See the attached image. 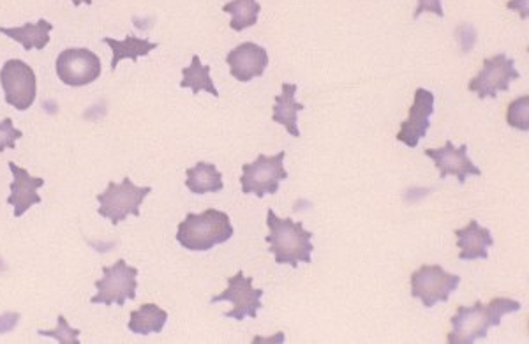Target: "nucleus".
Returning a JSON list of instances; mask_svg holds the SVG:
<instances>
[{"mask_svg": "<svg viewBox=\"0 0 529 344\" xmlns=\"http://www.w3.org/2000/svg\"><path fill=\"white\" fill-rule=\"evenodd\" d=\"M521 311V304L512 299H492L489 306L477 302L475 306L459 307L452 318L450 344H473L484 341L491 327H500L503 316Z\"/></svg>", "mask_w": 529, "mask_h": 344, "instance_id": "1", "label": "nucleus"}, {"mask_svg": "<svg viewBox=\"0 0 529 344\" xmlns=\"http://www.w3.org/2000/svg\"><path fill=\"white\" fill-rule=\"evenodd\" d=\"M267 226L270 235L265 242L270 246V255L276 256L277 265H291L297 269L299 263L313 262L314 233L307 232L302 223H295L291 217H277L274 210H267Z\"/></svg>", "mask_w": 529, "mask_h": 344, "instance_id": "2", "label": "nucleus"}, {"mask_svg": "<svg viewBox=\"0 0 529 344\" xmlns=\"http://www.w3.org/2000/svg\"><path fill=\"white\" fill-rule=\"evenodd\" d=\"M233 237V226L226 212L209 209L202 214L189 212L179 225L177 240L180 246L194 253H207L212 247L224 244Z\"/></svg>", "mask_w": 529, "mask_h": 344, "instance_id": "3", "label": "nucleus"}, {"mask_svg": "<svg viewBox=\"0 0 529 344\" xmlns=\"http://www.w3.org/2000/svg\"><path fill=\"white\" fill-rule=\"evenodd\" d=\"M152 193V187H138L133 180L126 177L120 184L108 182V187L101 195H97L99 202V216L112 221L113 226H119L126 221L127 216L140 217V207L143 200Z\"/></svg>", "mask_w": 529, "mask_h": 344, "instance_id": "4", "label": "nucleus"}, {"mask_svg": "<svg viewBox=\"0 0 529 344\" xmlns=\"http://www.w3.org/2000/svg\"><path fill=\"white\" fill-rule=\"evenodd\" d=\"M286 152H279L276 156L260 154L254 163L242 166V193L256 198H265V195H276L279 184L288 179V172L284 170Z\"/></svg>", "mask_w": 529, "mask_h": 344, "instance_id": "5", "label": "nucleus"}, {"mask_svg": "<svg viewBox=\"0 0 529 344\" xmlns=\"http://www.w3.org/2000/svg\"><path fill=\"white\" fill-rule=\"evenodd\" d=\"M0 85L4 90V99L18 112H27L36 101L38 80L34 69L27 62L11 59L0 69Z\"/></svg>", "mask_w": 529, "mask_h": 344, "instance_id": "6", "label": "nucleus"}, {"mask_svg": "<svg viewBox=\"0 0 529 344\" xmlns=\"http://www.w3.org/2000/svg\"><path fill=\"white\" fill-rule=\"evenodd\" d=\"M459 283L461 277L448 274L440 265H422L411 274V297L422 300L424 307L431 309L438 302H448Z\"/></svg>", "mask_w": 529, "mask_h": 344, "instance_id": "7", "label": "nucleus"}, {"mask_svg": "<svg viewBox=\"0 0 529 344\" xmlns=\"http://www.w3.org/2000/svg\"><path fill=\"white\" fill-rule=\"evenodd\" d=\"M138 269L127 265L124 260L112 265L103 267V279L96 281V297H92V304H105V306L124 307L126 300L136 299L138 290Z\"/></svg>", "mask_w": 529, "mask_h": 344, "instance_id": "8", "label": "nucleus"}, {"mask_svg": "<svg viewBox=\"0 0 529 344\" xmlns=\"http://www.w3.org/2000/svg\"><path fill=\"white\" fill-rule=\"evenodd\" d=\"M263 295H265L263 290L254 288L253 277H246L244 272L239 270L235 276L228 279V288L221 295L212 297L210 304L231 302L233 309L224 313V316L242 322L246 316H251V318L258 316V311L263 309V304H261Z\"/></svg>", "mask_w": 529, "mask_h": 344, "instance_id": "9", "label": "nucleus"}, {"mask_svg": "<svg viewBox=\"0 0 529 344\" xmlns=\"http://www.w3.org/2000/svg\"><path fill=\"white\" fill-rule=\"evenodd\" d=\"M521 75L515 69V60L508 59L505 53L484 60L482 71L471 80L468 89L478 94V98L496 99L498 92H507L510 83L519 80Z\"/></svg>", "mask_w": 529, "mask_h": 344, "instance_id": "10", "label": "nucleus"}, {"mask_svg": "<svg viewBox=\"0 0 529 344\" xmlns=\"http://www.w3.org/2000/svg\"><path fill=\"white\" fill-rule=\"evenodd\" d=\"M55 71L68 87H85L101 76V60L87 48H69L57 57Z\"/></svg>", "mask_w": 529, "mask_h": 344, "instance_id": "11", "label": "nucleus"}, {"mask_svg": "<svg viewBox=\"0 0 529 344\" xmlns=\"http://www.w3.org/2000/svg\"><path fill=\"white\" fill-rule=\"evenodd\" d=\"M434 98L431 90L417 89L415 103L410 108L408 120L401 124V131L397 133V142L404 143L406 147L415 149L427 131L431 128V115L434 113Z\"/></svg>", "mask_w": 529, "mask_h": 344, "instance_id": "12", "label": "nucleus"}, {"mask_svg": "<svg viewBox=\"0 0 529 344\" xmlns=\"http://www.w3.org/2000/svg\"><path fill=\"white\" fill-rule=\"evenodd\" d=\"M425 156L433 159L436 168L440 170V179H447L454 175L459 180V184H464L471 175H482V170L473 165L470 156H468V145L464 143L461 147H454V143L447 142L441 149H427Z\"/></svg>", "mask_w": 529, "mask_h": 344, "instance_id": "13", "label": "nucleus"}, {"mask_svg": "<svg viewBox=\"0 0 529 344\" xmlns=\"http://www.w3.org/2000/svg\"><path fill=\"white\" fill-rule=\"evenodd\" d=\"M226 64L230 66V73L240 83H249L254 78L265 75V69L269 66V53L260 45L254 43H242L233 48Z\"/></svg>", "mask_w": 529, "mask_h": 344, "instance_id": "14", "label": "nucleus"}, {"mask_svg": "<svg viewBox=\"0 0 529 344\" xmlns=\"http://www.w3.org/2000/svg\"><path fill=\"white\" fill-rule=\"evenodd\" d=\"M9 170L13 173V184L8 203L15 207V217H22L30 207L43 202V198L38 195V189L45 186V179L32 177L27 170L15 163H9Z\"/></svg>", "mask_w": 529, "mask_h": 344, "instance_id": "15", "label": "nucleus"}, {"mask_svg": "<svg viewBox=\"0 0 529 344\" xmlns=\"http://www.w3.org/2000/svg\"><path fill=\"white\" fill-rule=\"evenodd\" d=\"M457 246L461 249V260L473 262V260H487L489 258V247L494 246V239L489 228L480 226L478 221H470V225L462 230H455Z\"/></svg>", "mask_w": 529, "mask_h": 344, "instance_id": "16", "label": "nucleus"}, {"mask_svg": "<svg viewBox=\"0 0 529 344\" xmlns=\"http://www.w3.org/2000/svg\"><path fill=\"white\" fill-rule=\"evenodd\" d=\"M281 89H283V92H281V96H277L274 108H272V112H274L272 120L286 128V131L293 138H299L300 131L297 117H299V112L306 110V106L300 105L295 99V94H297V89H299L295 83H283Z\"/></svg>", "mask_w": 529, "mask_h": 344, "instance_id": "17", "label": "nucleus"}, {"mask_svg": "<svg viewBox=\"0 0 529 344\" xmlns=\"http://www.w3.org/2000/svg\"><path fill=\"white\" fill-rule=\"evenodd\" d=\"M53 30L52 23L41 18L38 23H25L22 27H0V34L15 39L16 43L23 46V50H43L50 43V32Z\"/></svg>", "mask_w": 529, "mask_h": 344, "instance_id": "18", "label": "nucleus"}, {"mask_svg": "<svg viewBox=\"0 0 529 344\" xmlns=\"http://www.w3.org/2000/svg\"><path fill=\"white\" fill-rule=\"evenodd\" d=\"M186 186L193 195L203 196L207 193H219L223 191V173L217 170L216 165L212 163H203L186 170Z\"/></svg>", "mask_w": 529, "mask_h": 344, "instance_id": "19", "label": "nucleus"}, {"mask_svg": "<svg viewBox=\"0 0 529 344\" xmlns=\"http://www.w3.org/2000/svg\"><path fill=\"white\" fill-rule=\"evenodd\" d=\"M168 322V313L156 304H143L140 309L131 311L129 330L136 336H150L161 334Z\"/></svg>", "mask_w": 529, "mask_h": 344, "instance_id": "20", "label": "nucleus"}, {"mask_svg": "<svg viewBox=\"0 0 529 344\" xmlns=\"http://www.w3.org/2000/svg\"><path fill=\"white\" fill-rule=\"evenodd\" d=\"M103 43H106L113 50L112 71L117 69L120 60L131 59L136 62L140 57L149 55L152 50H156L157 46H159V43H150L149 39H140L136 38V36H127L124 41L105 38Z\"/></svg>", "mask_w": 529, "mask_h": 344, "instance_id": "21", "label": "nucleus"}, {"mask_svg": "<svg viewBox=\"0 0 529 344\" xmlns=\"http://www.w3.org/2000/svg\"><path fill=\"white\" fill-rule=\"evenodd\" d=\"M210 66H203L202 59L198 55H193L191 60V66L189 68L182 69V82L180 87L182 89L193 90L194 96H198L200 92H209L214 98H219V92H217L214 80L210 76Z\"/></svg>", "mask_w": 529, "mask_h": 344, "instance_id": "22", "label": "nucleus"}, {"mask_svg": "<svg viewBox=\"0 0 529 344\" xmlns=\"http://www.w3.org/2000/svg\"><path fill=\"white\" fill-rule=\"evenodd\" d=\"M223 11L231 15V29L242 32L258 23L261 6L256 0H231L224 4Z\"/></svg>", "mask_w": 529, "mask_h": 344, "instance_id": "23", "label": "nucleus"}, {"mask_svg": "<svg viewBox=\"0 0 529 344\" xmlns=\"http://www.w3.org/2000/svg\"><path fill=\"white\" fill-rule=\"evenodd\" d=\"M507 122L510 128L519 129V131H528L529 129V96L515 99L507 110Z\"/></svg>", "mask_w": 529, "mask_h": 344, "instance_id": "24", "label": "nucleus"}, {"mask_svg": "<svg viewBox=\"0 0 529 344\" xmlns=\"http://www.w3.org/2000/svg\"><path fill=\"white\" fill-rule=\"evenodd\" d=\"M59 325H57V329L55 330H38V336L41 337H52V339H55V341H59V343L62 344H80V330L71 329V325H69L68 320L64 318V316L60 315Z\"/></svg>", "mask_w": 529, "mask_h": 344, "instance_id": "25", "label": "nucleus"}, {"mask_svg": "<svg viewBox=\"0 0 529 344\" xmlns=\"http://www.w3.org/2000/svg\"><path fill=\"white\" fill-rule=\"evenodd\" d=\"M23 133L20 129L13 126V120L4 119L0 122V152L6 149H15L16 142L22 138Z\"/></svg>", "mask_w": 529, "mask_h": 344, "instance_id": "26", "label": "nucleus"}, {"mask_svg": "<svg viewBox=\"0 0 529 344\" xmlns=\"http://www.w3.org/2000/svg\"><path fill=\"white\" fill-rule=\"evenodd\" d=\"M424 13H434V15L443 18V16H445V11H443V6H441V0H418V8L415 9V15H413V18L417 20V18H420Z\"/></svg>", "mask_w": 529, "mask_h": 344, "instance_id": "27", "label": "nucleus"}, {"mask_svg": "<svg viewBox=\"0 0 529 344\" xmlns=\"http://www.w3.org/2000/svg\"><path fill=\"white\" fill-rule=\"evenodd\" d=\"M71 2H73V6H76V8H78V6H82V4H87V6L92 4V0H71Z\"/></svg>", "mask_w": 529, "mask_h": 344, "instance_id": "28", "label": "nucleus"}]
</instances>
